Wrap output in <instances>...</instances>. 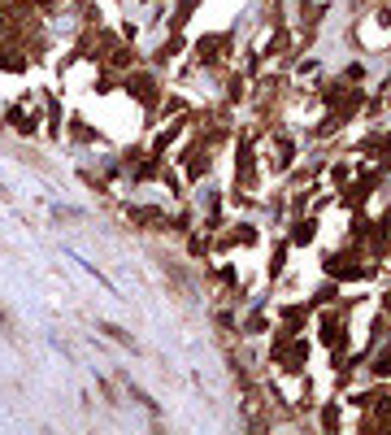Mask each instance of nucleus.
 <instances>
[{"instance_id":"obj_2","label":"nucleus","mask_w":391,"mask_h":435,"mask_svg":"<svg viewBox=\"0 0 391 435\" xmlns=\"http://www.w3.org/2000/svg\"><path fill=\"white\" fill-rule=\"evenodd\" d=\"M0 327H5V331H13V318H9V309H5V305H0Z\"/></svg>"},{"instance_id":"obj_3","label":"nucleus","mask_w":391,"mask_h":435,"mask_svg":"<svg viewBox=\"0 0 391 435\" xmlns=\"http://www.w3.org/2000/svg\"><path fill=\"white\" fill-rule=\"evenodd\" d=\"M0 196H5V187H0Z\"/></svg>"},{"instance_id":"obj_1","label":"nucleus","mask_w":391,"mask_h":435,"mask_svg":"<svg viewBox=\"0 0 391 435\" xmlns=\"http://www.w3.org/2000/svg\"><path fill=\"white\" fill-rule=\"evenodd\" d=\"M100 331H105L109 340H117V344H127V348H131V353H139V344H135V335H127L122 327H113V323H100Z\"/></svg>"}]
</instances>
